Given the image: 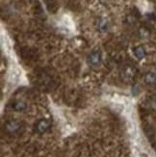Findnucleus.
Segmentation results:
<instances>
[{
    "label": "nucleus",
    "mask_w": 156,
    "mask_h": 157,
    "mask_svg": "<svg viewBox=\"0 0 156 157\" xmlns=\"http://www.w3.org/2000/svg\"><path fill=\"white\" fill-rule=\"evenodd\" d=\"M5 129L11 135L19 134L21 130V123L16 120H10L5 124Z\"/></svg>",
    "instance_id": "1"
},
{
    "label": "nucleus",
    "mask_w": 156,
    "mask_h": 157,
    "mask_svg": "<svg viewBox=\"0 0 156 157\" xmlns=\"http://www.w3.org/2000/svg\"><path fill=\"white\" fill-rule=\"evenodd\" d=\"M49 126H50V123L47 120H39L38 123L36 124V130L39 133H44V132L47 131Z\"/></svg>",
    "instance_id": "2"
},
{
    "label": "nucleus",
    "mask_w": 156,
    "mask_h": 157,
    "mask_svg": "<svg viewBox=\"0 0 156 157\" xmlns=\"http://www.w3.org/2000/svg\"><path fill=\"white\" fill-rule=\"evenodd\" d=\"M101 61V54L99 51H94L89 57V62L91 65L93 66H97L99 65V63Z\"/></svg>",
    "instance_id": "3"
},
{
    "label": "nucleus",
    "mask_w": 156,
    "mask_h": 157,
    "mask_svg": "<svg viewBox=\"0 0 156 157\" xmlns=\"http://www.w3.org/2000/svg\"><path fill=\"white\" fill-rule=\"evenodd\" d=\"M13 109L15 110V111L17 112H21V111H24V110L26 109V103L21 101V100H17L13 104Z\"/></svg>",
    "instance_id": "4"
},
{
    "label": "nucleus",
    "mask_w": 156,
    "mask_h": 157,
    "mask_svg": "<svg viewBox=\"0 0 156 157\" xmlns=\"http://www.w3.org/2000/svg\"><path fill=\"white\" fill-rule=\"evenodd\" d=\"M145 81L146 83L148 85H154L156 83V74L154 73H147L146 76H145Z\"/></svg>",
    "instance_id": "5"
},
{
    "label": "nucleus",
    "mask_w": 156,
    "mask_h": 157,
    "mask_svg": "<svg viewBox=\"0 0 156 157\" xmlns=\"http://www.w3.org/2000/svg\"><path fill=\"white\" fill-rule=\"evenodd\" d=\"M134 54H135V56L138 59H142L146 55V51H145V48L143 46H138V47L135 48V50H134Z\"/></svg>",
    "instance_id": "6"
}]
</instances>
